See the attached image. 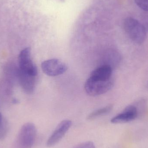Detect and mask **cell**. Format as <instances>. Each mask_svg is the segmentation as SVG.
Segmentation results:
<instances>
[{"label":"cell","mask_w":148,"mask_h":148,"mask_svg":"<svg viewBox=\"0 0 148 148\" xmlns=\"http://www.w3.org/2000/svg\"><path fill=\"white\" fill-rule=\"evenodd\" d=\"M19 69L25 73L36 76L38 71L31 59V49L27 47L23 49L18 57Z\"/></svg>","instance_id":"obj_4"},{"label":"cell","mask_w":148,"mask_h":148,"mask_svg":"<svg viewBox=\"0 0 148 148\" xmlns=\"http://www.w3.org/2000/svg\"><path fill=\"white\" fill-rule=\"evenodd\" d=\"M123 28L130 39L138 45L143 44L147 39V31L141 23L134 18L127 17L123 22Z\"/></svg>","instance_id":"obj_1"},{"label":"cell","mask_w":148,"mask_h":148,"mask_svg":"<svg viewBox=\"0 0 148 148\" xmlns=\"http://www.w3.org/2000/svg\"><path fill=\"white\" fill-rule=\"evenodd\" d=\"M3 118L2 115L0 113V129L1 128L2 125Z\"/></svg>","instance_id":"obj_14"},{"label":"cell","mask_w":148,"mask_h":148,"mask_svg":"<svg viewBox=\"0 0 148 148\" xmlns=\"http://www.w3.org/2000/svg\"><path fill=\"white\" fill-rule=\"evenodd\" d=\"M113 108V105H109L101 108L96 110L88 116L87 119L88 120H94L99 116L107 114L112 110Z\"/></svg>","instance_id":"obj_10"},{"label":"cell","mask_w":148,"mask_h":148,"mask_svg":"<svg viewBox=\"0 0 148 148\" xmlns=\"http://www.w3.org/2000/svg\"><path fill=\"white\" fill-rule=\"evenodd\" d=\"M138 110L135 105H128L124 108L122 113L112 118L110 121L114 124L129 122L135 120L138 116Z\"/></svg>","instance_id":"obj_7"},{"label":"cell","mask_w":148,"mask_h":148,"mask_svg":"<svg viewBox=\"0 0 148 148\" xmlns=\"http://www.w3.org/2000/svg\"><path fill=\"white\" fill-rule=\"evenodd\" d=\"M112 68L109 65H104L92 71L90 77L95 79L108 80L112 78Z\"/></svg>","instance_id":"obj_9"},{"label":"cell","mask_w":148,"mask_h":148,"mask_svg":"<svg viewBox=\"0 0 148 148\" xmlns=\"http://www.w3.org/2000/svg\"><path fill=\"white\" fill-rule=\"evenodd\" d=\"M41 68L46 75L55 77L64 73L67 70V66L58 59H53L44 61L42 63Z\"/></svg>","instance_id":"obj_5"},{"label":"cell","mask_w":148,"mask_h":148,"mask_svg":"<svg viewBox=\"0 0 148 148\" xmlns=\"http://www.w3.org/2000/svg\"><path fill=\"white\" fill-rule=\"evenodd\" d=\"M136 5L145 11H148V0H135Z\"/></svg>","instance_id":"obj_11"},{"label":"cell","mask_w":148,"mask_h":148,"mask_svg":"<svg viewBox=\"0 0 148 148\" xmlns=\"http://www.w3.org/2000/svg\"><path fill=\"white\" fill-rule=\"evenodd\" d=\"M114 84L112 78L108 80H99L90 77L84 84L86 93L91 96H97L105 94L110 90Z\"/></svg>","instance_id":"obj_3"},{"label":"cell","mask_w":148,"mask_h":148,"mask_svg":"<svg viewBox=\"0 0 148 148\" xmlns=\"http://www.w3.org/2000/svg\"><path fill=\"white\" fill-rule=\"evenodd\" d=\"M18 76L20 84L23 91L28 94L33 93L35 88L36 76L25 73L19 69Z\"/></svg>","instance_id":"obj_8"},{"label":"cell","mask_w":148,"mask_h":148,"mask_svg":"<svg viewBox=\"0 0 148 148\" xmlns=\"http://www.w3.org/2000/svg\"><path fill=\"white\" fill-rule=\"evenodd\" d=\"M72 125L70 120H63L61 122L48 139L47 146L50 147L56 145L64 137Z\"/></svg>","instance_id":"obj_6"},{"label":"cell","mask_w":148,"mask_h":148,"mask_svg":"<svg viewBox=\"0 0 148 148\" xmlns=\"http://www.w3.org/2000/svg\"><path fill=\"white\" fill-rule=\"evenodd\" d=\"M142 24L145 28L147 32H148V11H145L142 17Z\"/></svg>","instance_id":"obj_12"},{"label":"cell","mask_w":148,"mask_h":148,"mask_svg":"<svg viewBox=\"0 0 148 148\" xmlns=\"http://www.w3.org/2000/svg\"><path fill=\"white\" fill-rule=\"evenodd\" d=\"M36 136V129L34 123H27L23 125L17 134L14 148H32Z\"/></svg>","instance_id":"obj_2"},{"label":"cell","mask_w":148,"mask_h":148,"mask_svg":"<svg viewBox=\"0 0 148 148\" xmlns=\"http://www.w3.org/2000/svg\"><path fill=\"white\" fill-rule=\"evenodd\" d=\"M75 148H95V146L92 142L87 141L81 143Z\"/></svg>","instance_id":"obj_13"}]
</instances>
